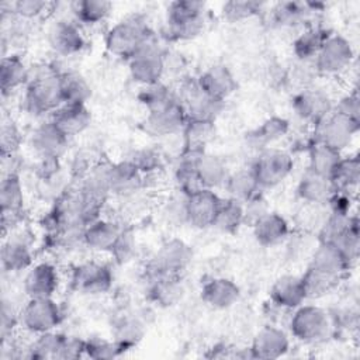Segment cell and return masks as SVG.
<instances>
[{
	"label": "cell",
	"instance_id": "cell-1",
	"mask_svg": "<svg viewBox=\"0 0 360 360\" xmlns=\"http://www.w3.org/2000/svg\"><path fill=\"white\" fill-rule=\"evenodd\" d=\"M62 104L60 70L52 65H41L31 69L30 80L24 87V110L35 117L52 115Z\"/></svg>",
	"mask_w": 360,
	"mask_h": 360
},
{
	"label": "cell",
	"instance_id": "cell-2",
	"mask_svg": "<svg viewBox=\"0 0 360 360\" xmlns=\"http://www.w3.org/2000/svg\"><path fill=\"white\" fill-rule=\"evenodd\" d=\"M207 24V6L197 0H177L166 8L163 35L169 41H188L198 37Z\"/></svg>",
	"mask_w": 360,
	"mask_h": 360
},
{
	"label": "cell",
	"instance_id": "cell-3",
	"mask_svg": "<svg viewBox=\"0 0 360 360\" xmlns=\"http://www.w3.org/2000/svg\"><path fill=\"white\" fill-rule=\"evenodd\" d=\"M155 38L148 21L139 14H131L117 21L105 32V49L121 59L128 60L145 42Z\"/></svg>",
	"mask_w": 360,
	"mask_h": 360
},
{
	"label": "cell",
	"instance_id": "cell-4",
	"mask_svg": "<svg viewBox=\"0 0 360 360\" xmlns=\"http://www.w3.org/2000/svg\"><path fill=\"white\" fill-rule=\"evenodd\" d=\"M288 328L294 339L307 345L325 342L335 329L330 314L314 304H302L292 309Z\"/></svg>",
	"mask_w": 360,
	"mask_h": 360
},
{
	"label": "cell",
	"instance_id": "cell-5",
	"mask_svg": "<svg viewBox=\"0 0 360 360\" xmlns=\"http://www.w3.org/2000/svg\"><path fill=\"white\" fill-rule=\"evenodd\" d=\"M249 167L263 191L277 187L291 174L294 169V158L285 149L269 146L256 152Z\"/></svg>",
	"mask_w": 360,
	"mask_h": 360
},
{
	"label": "cell",
	"instance_id": "cell-6",
	"mask_svg": "<svg viewBox=\"0 0 360 360\" xmlns=\"http://www.w3.org/2000/svg\"><path fill=\"white\" fill-rule=\"evenodd\" d=\"M166 52L156 38L145 42L127 62L131 79L139 86L162 82L166 73Z\"/></svg>",
	"mask_w": 360,
	"mask_h": 360
},
{
	"label": "cell",
	"instance_id": "cell-7",
	"mask_svg": "<svg viewBox=\"0 0 360 360\" xmlns=\"http://www.w3.org/2000/svg\"><path fill=\"white\" fill-rule=\"evenodd\" d=\"M62 309L53 297L27 298L20 308V325L31 335L55 330L62 322Z\"/></svg>",
	"mask_w": 360,
	"mask_h": 360
},
{
	"label": "cell",
	"instance_id": "cell-8",
	"mask_svg": "<svg viewBox=\"0 0 360 360\" xmlns=\"http://www.w3.org/2000/svg\"><path fill=\"white\" fill-rule=\"evenodd\" d=\"M354 60V48L349 38L332 32L321 46L314 59V68L318 75H340L346 72Z\"/></svg>",
	"mask_w": 360,
	"mask_h": 360
},
{
	"label": "cell",
	"instance_id": "cell-9",
	"mask_svg": "<svg viewBox=\"0 0 360 360\" xmlns=\"http://www.w3.org/2000/svg\"><path fill=\"white\" fill-rule=\"evenodd\" d=\"M114 274L111 267L98 260H86L76 264L70 273V287L77 294L101 295L111 290Z\"/></svg>",
	"mask_w": 360,
	"mask_h": 360
},
{
	"label": "cell",
	"instance_id": "cell-10",
	"mask_svg": "<svg viewBox=\"0 0 360 360\" xmlns=\"http://www.w3.org/2000/svg\"><path fill=\"white\" fill-rule=\"evenodd\" d=\"M193 260V249L183 239L172 238L160 245L150 257L145 273L181 276Z\"/></svg>",
	"mask_w": 360,
	"mask_h": 360
},
{
	"label": "cell",
	"instance_id": "cell-11",
	"mask_svg": "<svg viewBox=\"0 0 360 360\" xmlns=\"http://www.w3.org/2000/svg\"><path fill=\"white\" fill-rule=\"evenodd\" d=\"M187 122V114L179 98L146 111V117L142 122V129L156 138H169L181 134Z\"/></svg>",
	"mask_w": 360,
	"mask_h": 360
},
{
	"label": "cell",
	"instance_id": "cell-12",
	"mask_svg": "<svg viewBox=\"0 0 360 360\" xmlns=\"http://www.w3.org/2000/svg\"><path fill=\"white\" fill-rule=\"evenodd\" d=\"M360 128L359 121H353L332 111L325 120L314 127V142L323 143L339 152L352 145Z\"/></svg>",
	"mask_w": 360,
	"mask_h": 360
},
{
	"label": "cell",
	"instance_id": "cell-13",
	"mask_svg": "<svg viewBox=\"0 0 360 360\" xmlns=\"http://www.w3.org/2000/svg\"><path fill=\"white\" fill-rule=\"evenodd\" d=\"M24 186L20 177V173H8L3 174L0 183V205H1V225L3 235L7 231L13 232V229L18 225L24 212Z\"/></svg>",
	"mask_w": 360,
	"mask_h": 360
},
{
	"label": "cell",
	"instance_id": "cell-14",
	"mask_svg": "<svg viewBox=\"0 0 360 360\" xmlns=\"http://www.w3.org/2000/svg\"><path fill=\"white\" fill-rule=\"evenodd\" d=\"M177 98L183 104L188 120H201V121H214L221 114L225 107V103L218 101L202 93L195 79L186 80L180 84L176 91Z\"/></svg>",
	"mask_w": 360,
	"mask_h": 360
},
{
	"label": "cell",
	"instance_id": "cell-15",
	"mask_svg": "<svg viewBox=\"0 0 360 360\" xmlns=\"http://www.w3.org/2000/svg\"><path fill=\"white\" fill-rule=\"evenodd\" d=\"M291 108L301 121L315 127L333 111V101L326 91L309 86L292 96Z\"/></svg>",
	"mask_w": 360,
	"mask_h": 360
},
{
	"label": "cell",
	"instance_id": "cell-16",
	"mask_svg": "<svg viewBox=\"0 0 360 360\" xmlns=\"http://www.w3.org/2000/svg\"><path fill=\"white\" fill-rule=\"evenodd\" d=\"M46 41L49 48L59 56H73L82 52L86 45V38L80 25L73 18L55 20L48 31Z\"/></svg>",
	"mask_w": 360,
	"mask_h": 360
},
{
	"label": "cell",
	"instance_id": "cell-17",
	"mask_svg": "<svg viewBox=\"0 0 360 360\" xmlns=\"http://www.w3.org/2000/svg\"><path fill=\"white\" fill-rule=\"evenodd\" d=\"M69 139L52 120H46L32 129L28 143L39 159H60L68 150Z\"/></svg>",
	"mask_w": 360,
	"mask_h": 360
},
{
	"label": "cell",
	"instance_id": "cell-18",
	"mask_svg": "<svg viewBox=\"0 0 360 360\" xmlns=\"http://www.w3.org/2000/svg\"><path fill=\"white\" fill-rule=\"evenodd\" d=\"M222 197L211 188H200L186 195V225L195 229L211 228Z\"/></svg>",
	"mask_w": 360,
	"mask_h": 360
},
{
	"label": "cell",
	"instance_id": "cell-19",
	"mask_svg": "<svg viewBox=\"0 0 360 360\" xmlns=\"http://www.w3.org/2000/svg\"><path fill=\"white\" fill-rule=\"evenodd\" d=\"M198 89L214 100L225 103L238 89V80L226 65L215 63L204 69L197 77Z\"/></svg>",
	"mask_w": 360,
	"mask_h": 360
},
{
	"label": "cell",
	"instance_id": "cell-20",
	"mask_svg": "<svg viewBox=\"0 0 360 360\" xmlns=\"http://www.w3.org/2000/svg\"><path fill=\"white\" fill-rule=\"evenodd\" d=\"M60 284L58 267L51 262L34 263L22 278V290L27 298L53 297Z\"/></svg>",
	"mask_w": 360,
	"mask_h": 360
},
{
	"label": "cell",
	"instance_id": "cell-21",
	"mask_svg": "<svg viewBox=\"0 0 360 360\" xmlns=\"http://www.w3.org/2000/svg\"><path fill=\"white\" fill-rule=\"evenodd\" d=\"M145 276L148 300L158 307L169 308L183 298L184 285L181 283V276L153 273H145Z\"/></svg>",
	"mask_w": 360,
	"mask_h": 360
},
{
	"label": "cell",
	"instance_id": "cell-22",
	"mask_svg": "<svg viewBox=\"0 0 360 360\" xmlns=\"http://www.w3.org/2000/svg\"><path fill=\"white\" fill-rule=\"evenodd\" d=\"M249 349L253 359H278L290 350V336L278 326L266 325L256 332Z\"/></svg>",
	"mask_w": 360,
	"mask_h": 360
},
{
	"label": "cell",
	"instance_id": "cell-23",
	"mask_svg": "<svg viewBox=\"0 0 360 360\" xmlns=\"http://www.w3.org/2000/svg\"><path fill=\"white\" fill-rule=\"evenodd\" d=\"M0 260L4 273L14 274L27 271L34 264V253L30 240L21 235L10 232V236H4Z\"/></svg>",
	"mask_w": 360,
	"mask_h": 360
},
{
	"label": "cell",
	"instance_id": "cell-24",
	"mask_svg": "<svg viewBox=\"0 0 360 360\" xmlns=\"http://www.w3.org/2000/svg\"><path fill=\"white\" fill-rule=\"evenodd\" d=\"M122 228V225L111 218L98 217L86 225L83 231V246L97 253H110Z\"/></svg>",
	"mask_w": 360,
	"mask_h": 360
},
{
	"label": "cell",
	"instance_id": "cell-25",
	"mask_svg": "<svg viewBox=\"0 0 360 360\" xmlns=\"http://www.w3.org/2000/svg\"><path fill=\"white\" fill-rule=\"evenodd\" d=\"M321 4L308 1H281L271 7L270 20L278 28H297L309 25L311 17L319 11Z\"/></svg>",
	"mask_w": 360,
	"mask_h": 360
},
{
	"label": "cell",
	"instance_id": "cell-26",
	"mask_svg": "<svg viewBox=\"0 0 360 360\" xmlns=\"http://www.w3.org/2000/svg\"><path fill=\"white\" fill-rule=\"evenodd\" d=\"M145 184V177L136 166L127 158L114 162L110 166V187L111 195L127 198L135 195Z\"/></svg>",
	"mask_w": 360,
	"mask_h": 360
},
{
	"label": "cell",
	"instance_id": "cell-27",
	"mask_svg": "<svg viewBox=\"0 0 360 360\" xmlns=\"http://www.w3.org/2000/svg\"><path fill=\"white\" fill-rule=\"evenodd\" d=\"M201 300L212 309H228L240 298L239 285L226 277H211L201 285Z\"/></svg>",
	"mask_w": 360,
	"mask_h": 360
},
{
	"label": "cell",
	"instance_id": "cell-28",
	"mask_svg": "<svg viewBox=\"0 0 360 360\" xmlns=\"http://www.w3.org/2000/svg\"><path fill=\"white\" fill-rule=\"evenodd\" d=\"M271 302L283 309H295L307 301L301 276L283 274L276 278L269 291Z\"/></svg>",
	"mask_w": 360,
	"mask_h": 360
},
{
	"label": "cell",
	"instance_id": "cell-29",
	"mask_svg": "<svg viewBox=\"0 0 360 360\" xmlns=\"http://www.w3.org/2000/svg\"><path fill=\"white\" fill-rule=\"evenodd\" d=\"M49 120L69 138L84 132L91 122V112L87 104L63 103L56 108Z\"/></svg>",
	"mask_w": 360,
	"mask_h": 360
},
{
	"label": "cell",
	"instance_id": "cell-30",
	"mask_svg": "<svg viewBox=\"0 0 360 360\" xmlns=\"http://www.w3.org/2000/svg\"><path fill=\"white\" fill-rule=\"evenodd\" d=\"M336 191L329 177L307 170L297 183V195L304 204L326 205Z\"/></svg>",
	"mask_w": 360,
	"mask_h": 360
},
{
	"label": "cell",
	"instance_id": "cell-31",
	"mask_svg": "<svg viewBox=\"0 0 360 360\" xmlns=\"http://www.w3.org/2000/svg\"><path fill=\"white\" fill-rule=\"evenodd\" d=\"M309 266L338 278H343V276L353 267L347 257L343 255V252L335 243L323 240L318 242V246L312 253Z\"/></svg>",
	"mask_w": 360,
	"mask_h": 360
},
{
	"label": "cell",
	"instance_id": "cell-32",
	"mask_svg": "<svg viewBox=\"0 0 360 360\" xmlns=\"http://www.w3.org/2000/svg\"><path fill=\"white\" fill-rule=\"evenodd\" d=\"M256 242L264 248H271L283 243L290 235L288 221L278 212L270 211L256 221L252 226Z\"/></svg>",
	"mask_w": 360,
	"mask_h": 360
},
{
	"label": "cell",
	"instance_id": "cell-33",
	"mask_svg": "<svg viewBox=\"0 0 360 360\" xmlns=\"http://www.w3.org/2000/svg\"><path fill=\"white\" fill-rule=\"evenodd\" d=\"M31 75V68L18 53H10L1 58L0 63V89L6 97L13 91L25 87Z\"/></svg>",
	"mask_w": 360,
	"mask_h": 360
},
{
	"label": "cell",
	"instance_id": "cell-34",
	"mask_svg": "<svg viewBox=\"0 0 360 360\" xmlns=\"http://www.w3.org/2000/svg\"><path fill=\"white\" fill-rule=\"evenodd\" d=\"M195 170L204 188H224V184L231 173L226 162L218 155L202 150L195 160Z\"/></svg>",
	"mask_w": 360,
	"mask_h": 360
},
{
	"label": "cell",
	"instance_id": "cell-35",
	"mask_svg": "<svg viewBox=\"0 0 360 360\" xmlns=\"http://www.w3.org/2000/svg\"><path fill=\"white\" fill-rule=\"evenodd\" d=\"M332 34L323 25H307L292 41V53L300 62H314L325 39Z\"/></svg>",
	"mask_w": 360,
	"mask_h": 360
},
{
	"label": "cell",
	"instance_id": "cell-36",
	"mask_svg": "<svg viewBox=\"0 0 360 360\" xmlns=\"http://www.w3.org/2000/svg\"><path fill=\"white\" fill-rule=\"evenodd\" d=\"M290 131L288 120L273 115L264 120L257 128L248 134V143L256 150L264 149L284 138Z\"/></svg>",
	"mask_w": 360,
	"mask_h": 360
},
{
	"label": "cell",
	"instance_id": "cell-37",
	"mask_svg": "<svg viewBox=\"0 0 360 360\" xmlns=\"http://www.w3.org/2000/svg\"><path fill=\"white\" fill-rule=\"evenodd\" d=\"M72 18L82 25H97L111 13L112 4L105 0H76L69 3Z\"/></svg>",
	"mask_w": 360,
	"mask_h": 360
},
{
	"label": "cell",
	"instance_id": "cell-38",
	"mask_svg": "<svg viewBox=\"0 0 360 360\" xmlns=\"http://www.w3.org/2000/svg\"><path fill=\"white\" fill-rule=\"evenodd\" d=\"M60 93L63 103L87 104L93 90L87 79L76 70H60Z\"/></svg>",
	"mask_w": 360,
	"mask_h": 360
},
{
	"label": "cell",
	"instance_id": "cell-39",
	"mask_svg": "<svg viewBox=\"0 0 360 360\" xmlns=\"http://www.w3.org/2000/svg\"><path fill=\"white\" fill-rule=\"evenodd\" d=\"M343 153L319 142H311L308 148V169L316 174L329 177L340 162Z\"/></svg>",
	"mask_w": 360,
	"mask_h": 360
},
{
	"label": "cell",
	"instance_id": "cell-40",
	"mask_svg": "<svg viewBox=\"0 0 360 360\" xmlns=\"http://www.w3.org/2000/svg\"><path fill=\"white\" fill-rule=\"evenodd\" d=\"M243 225V202L231 197L222 198L211 228L232 235Z\"/></svg>",
	"mask_w": 360,
	"mask_h": 360
},
{
	"label": "cell",
	"instance_id": "cell-41",
	"mask_svg": "<svg viewBox=\"0 0 360 360\" xmlns=\"http://www.w3.org/2000/svg\"><path fill=\"white\" fill-rule=\"evenodd\" d=\"M145 335V323L139 316L125 312L112 328V339L125 350L134 347Z\"/></svg>",
	"mask_w": 360,
	"mask_h": 360
},
{
	"label": "cell",
	"instance_id": "cell-42",
	"mask_svg": "<svg viewBox=\"0 0 360 360\" xmlns=\"http://www.w3.org/2000/svg\"><path fill=\"white\" fill-rule=\"evenodd\" d=\"M224 190L228 193V197L242 202L262 191L250 167L231 172L224 184Z\"/></svg>",
	"mask_w": 360,
	"mask_h": 360
},
{
	"label": "cell",
	"instance_id": "cell-43",
	"mask_svg": "<svg viewBox=\"0 0 360 360\" xmlns=\"http://www.w3.org/2000/svg\"><path fill=\"white\" fill-rule=\"evenodd\" d=\"M330 180L336 191L352 194L359 186L360 180V160L357 155L342 156L340 162L335 167Z\"/></svg>",
	"mask_w": 360,
	"mask_h": 360
},
{
	"label": "cell",
	"instance_id": "cell-44",
	"mask_svg": "<svg viewBox=\"0 0 360 360\" xmlns=\"http://www.w3.org/2000/svg\"><path fill=\"white\" fill-rule=\"evenodd\" d=\"M181 135H183L184 149L205 150V146L215 136V122L187 118V122L181 131Z\"/></svg>",
	"mask_w": 360,
	"mask_h": 360
},
{
	"label": "cell",
	"instance_id": "cell-45",
	"mask_svg": "<svg viewBox=\"0 0 360 360\" xmlns=\"http://www.w3.org/2000/svg\"><path fill=\"white\" fill-rule=\"evenodd\" d=\"M301 280L304 284L307 300H318L326 297L333 290H336L342 278L333 277L318 269H314L312 266H308L301 276Z\"/></svg>",
	"mask_w": 360,
	"mask_h": 360
},
{
	"label": "cell",
	"instance_id": "cell-46",
	"mask_svg": "<svg viewBox=\"0 0 360 360\" xmlns=\"http://www.w3.org/2000/svg\"><path fill=\"white\" fill-rule=\"evenodd\" d=\"M63 335L65 333L56 332V329L35 335L32 342L27 346V357L35 360H56L63 340Z\"/></svg>",
	"mask_w": 360,
	"mask_h": 360
},
{
	"label": "cell",
	"instance_id": "cell-47",
	"mask_svg": "<svg viewBox=\"0 0 360 360\" xmlns=\"http://www.w3.org/2000/svg\"><path fill=\"white\" fill-rule=\"evenodd\" d=\"M128 159L136 166V169L142 173L145 180L148 177L156 176L163 169V165H165L163 153L159 149L150 148V146H145L134 150Z\"/></svg>",
	"mask_w": 360,
	"mask_h": 360
},
{
	"label": "cell",
	"instance_id": "cell-48",
	"mask_svg": "<svg viewBox=\"0 0 360 360\" xmlns=\"http://www.w3.org/2000/svg\"><path fill=\"white\" fill-rule=\"evenodd\" d=\"M177 98L176 91H173L166 83L158 82L148 86H141L138 91V100L145 107L146 111L159 108Z\"/></svg>",
	"mask_w": 360,
	"mask_h": 360
},
{
	"label": "cell",
	"instance_id": "cell-49",
	"mask_svg": "<svg viewBox=\"0 0 360 360\" xmlns=\"http://www.w3.org/2000/svg\"><path fill=\"white\" fill-rule=\"evenodd\" d=\"M263 7H264V4L259 3V1L232 0V1H226L222 4L221 13L226 21L239 22V21H245V20H249V18L260 14V11H263Z\"/></svg>",
	"mask_w": 360,
	"mask_h": 360
},
{
	"label": "cell",
	"instance_id": "cell-50",
	"mask_svg": "<svg viewBox=\"0 0 360 360\" xmlns=\"http://www.w3.org/2000/svg\"><path fill=\"white\" fill-rule=\"evenodd\" d=\"M330 243H335L343 252V255L347 257V260L352 263V266H354L359 259V252H360L359 218H354V221L349 225V228Z\"/></svg>",
	"mask_w": 360,
	"mask_h": 360
},
{
	"label": "cell",
	"instance_id": "cell-51",
	"mask_svg": "<svg viewBox=\"0 0 360 360\" xmlns=\"http://www.w3.org/2000/svg\"><path fill=\"white\" fill-rule=\"evenodd\" d=\"M117 264H127L136 255V238L131 228H122L117 242L108 253Z\"/></svg>",
	"mask_w": 360,
	"mask_h": 360
},
{
	"label": "cell",
	"instance_id": "cell-52",
	"mask_svg": "<svg viewBox=\"0 0 360 360\" xmlns=\"http://www.w3.org/2000/svg\"><path fill=\"white\" fill-rule=\"evenodd\" d=\"M52 3L44 0H17L10 4V13L20 20L32 21L52 11Z\"/></svg>",
	"mask_w": 360,
	"mask_h": 360
},
{
	"label": "cell",
	"instance_id": "cell-53",
	"mask_svg": "<svg viewBox=\"0 0 360 360\" xmlns=\"http://www.w3.org/2000/svg\"><path fill=\"white\" fill-rule=\"evenodd\" d=\"M124 353V349L114 340L103 338L86 339V357L90 359H114Z\"/></svg>",
	"mask_w": 360,
	"mask_h": 360
},
{
	"label": "cell",
	"instance_id": "cell-54",
	"mask_svg": "<svg viewBox=\"0 0 360 360\" xmlns=\"http://www.w3.org/2000/svg\"><path fill=\"white\" fill-rule=\"evenodd\" d=\"M270 205L264 194L260 191L243 201V224L252 226L256 221H259L263 215L270 212Z\"/></svg>",
	"mask_w": 360,
	"mask_h": 360
},
{
	"label": "cell",
	"instance_id": "cell-55",
	"mask_svg": "<svg viewBox=\"0 0 360 360\" xmlns=\"http://www.w3.org/2000/svg\"><path fill=\"white\" fill-rule=\"evenodd\" d=\"M22 136L18 129V127L13 121L3 122L1 131H0V149L1 156H10L15 155L20 149Z\"/></svg>",
	"mask_w": 360,
	"mask_h": 360
},
{
	"label": "cell",
	"instance_id": "cell-56",
	"mask_svg": "<svg viewBox=\"0 0 360 360\" xmlns=\"http://www.w3.org/2000/svg\"><path fill=\"white\" fill-rule=\"evenodd\" d=\"M84 353H86V339L65 333L56 360H75V359L84 357Z\"/></svg>",
	"mask_w": 360,
	"mask_h": 360
},
{
	"label": "cell",
	"instance_id": "cell-57",
	"mask_svg": "<svg viewBox=\"0 0 360 360\" xmlns=\"http://www.w3.org/2000/svg\"><path fill=\"white\" fill-rule=\"evenodd\" d=\"M163 215L173 225H186V195L180 193V197L170 198L163 208Z\"/></svg>",
	"mask_w": 360,
	"mask_h": 360
},
{
	"label": "cell",
	"instance_id": "cell-58",
	"mask_svg": "<svg viewBox=\"0 0 360 360\" xmlns=\"http://www.w3.org/2000/svg\"><path fill=\"white\" fill-rule=\"evenodd\" d=\"M333 111L353 121L360 122V101H359L357 93L353 91L340 97L336 101V104H333Z\"/></svg>",
	"mask_w": 360,
	"mask_h": 360
},
{
	"label": "cell",
	"instance_id": "cell-59",
	"mask_svg": "<svg viewBox=\"0 0 360 360\" xmlns=\"http://www.w3.org/2000/svg\"><path fill=\"white\" fill-rule=\"evenodd\" d=\"M17 323H20V309L17 311L11 302H8L6 298H3V305H1V338H3V342L8 339V335H11V332Z\"/></svg>",
	"mask_w": 360,
	"mask_h": 360
}]
</instances>
